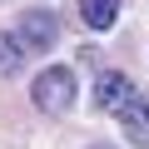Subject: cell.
Returning <instances> with one entry per match:
<instances>
[{
	"instance_id": "obj_2",
	"label": "cell",
	"mask_w": 149,
	"mask_h": 149,
	"mask_svg": "<svg viewBox=\"0 0 149 149\" xmlns=\"http://www.w3.org/2000/svg\"><path fill=\"white\" fill-rule=\"evenodd\" d=\"M119 124H124V134H129L134 149H149V90H134L119 104Z\"/></svg>"
},
{
	"instance_id": "obj_4",
	"label": "cell",
	"mask_w": 149,
	"mask_h": 149,
	"mask_svg": "<svg viewBox=\"0 0 149 149\" xmlns=\"http://www.w3.org/2000/svg\"><path fill=\"white\" fill-rule=\"evenodd\" d=\"M20 35L30 40V50H40V45H50V40L60 35V25H55V15H45V10H30V15L20 20Z\"/></svg>"
},
{
	"instance_id": "obj_7",
	"label": "cell",
	"mask_w": 149,
	"mask_h": 149,
	"mask_svg": "<svg viewBox=\"0 0 149 149\" xmlns=\"http://www.w3.org/2000/svg\"><path fill=\"white\" fill-rule=\"evenodd\" d=\"M95 149H109V144H95Z\"/></svg>"
},
{
	"instance_id": "obj_1",
	"label": "cell",
	"mask_w": 149,
	"mask_h": 149,
	"mask_svg": "<svg viewBox=\"0 0 149 149\" xmlns=\"http://www.w3.org/2000/svg\"><path fill=\"white\" fill-rule=\"evenodd\" d=\"M30 95H35V109H45V114H65V109L74 104V74H70L65 65H50V70L35 74Z\"/></svg>"
},
{
	"instance_id": "obj_3",
	"label": "cell",
	"mask_w": 149,
	"mask_h": 149,
	"mask_svg": "<svg viewBox=\"0 0 149 149\" xmlns=\"http://www.w3.org/2000/svg\"><path fill=\"white\" fill-rule=\"evenodd\" d=\"M129 95H134V90H129V80H124L119 70H104L100 85H95V104H100V109H119Z\"/></svg>"
},
{
	"instance_id": "obj_6",
	"label": "cell",
	"mask_w": 149,
	"mask_h": 149,
	"mask_svg": "<svg viewBox=\"0 0 149 149\" xmlns=\"http://www.w3.org/2000/svg\"><path fill=\"white\" fill-rule=\"evenodd\" d=\"M119 5H124V0H80V20L90 30H109L119 20Z\"/></svg>"
},
{
	"instance_id": "obj_5",
	"label": "cell",
	"mask_w": 149,
	"mask_h": 149,
	"mask_svg": "<svg viewBox=\"0 0 149 149\" xmlns=\"http://www.w3.org/2000/svg\"><path fill=\"white\" fill-rule=\"evenodd\" d=\"M25 55H30V40H25L20 30H15V35L0 30V74H15V70L25 65Z\"/></svg>"
}]
</instances>
